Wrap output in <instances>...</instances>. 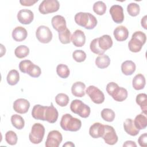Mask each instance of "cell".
<instances>
[{
  "mask_svg": "<svg viewBox=\"0 0 147 147\" xmlns=\"http://www.w3.org/2000/svg\"><path fill=\"white\" fill-rule=\"evenodd\" d=\"M74 20L78 25L89 30L94 29L98 23L96 17L90 13H78L75 14Z\"/></svg>",
  "mask_w": 147,
  "mask_h": 147,
  "instance_id": "obj_1",
  "label": "cell"
},
{
  "mask_svg": "<svg viewBox=\"0 0 147 147\" xmlns=\"http://www.w3.org/2000/svg\"><path fill=\"white\" fill-rule=\"evenodd\" d=\"M60 124L64 130L70 131H77L82 126L81 121L69 114H65L62 116Z\"/></svg>",
  "mask_w": 147,
  "mask_h": 147,
  "instance_id": "obj_2",
  "label": "cell"
},
{
  "mask_svg": "<svg viewBox=\"0 0 147 147\" xmlns=\"http://www.w3.org/2000/svg\"><path fill=\"white\" fill-rule=\"evenodd\" d=\"M106 91L115 101L122 102L127 97V91L125 88L119 87L115 82H110L107 84Z\"/></svg>",
  "mask_w": 147,
  "mask_h": 147,
  "instance_id": "obj_3",
  "label": "cell"
},
{
  "mask_svg": "<svg viewBox=\"0 0 147 147\" xmlns=\"http://www.w3.org/2000/svg\"><path fill=\"white\" fill-rule=\"evenodd\" d=\"M146 40V34L141 31L135 32L128 43L129 50L132 52H140Z\"/></svg>",
  "mask_w": 147,
  "mask_h": 147,
  "instance_id": "obj_4",
  "label": "cell"
},
{
  "mask_svg": "<svg viewBox=\"0 0 147 147\" xmlns=\"http://www.w3.org/2000/svg\"><path fill=\"white\" fill-rule=\"evenodd\" d=\"M70 109L72 113L84 118L88 117L91 113L90 107L79 99H75L72 101Z\"/></svg>",
  "mask_w": 147,
  "mask_h": 147,
  "instance_id": "obj_5",
  "label": "cell"
},
{
  "mask_svg": "<svg viewBox=\"0 0 147 147\" xmlns=\"http://www.w3.org/2000/svg\"><path fill=\"white\" fill-rule=\"evenodd\" d=\"M45 134V127L40 123H35L32 127L29 135L30 141L34 144H38L42 142Z\"/></svg>",
  "mask_w": 147,
  "mask_h": 147,
  "instance_id": "obj_6",
  "label": "cell"
},
{
  "mask_svg": "<svg viewBox=\"0 0 147 147\" xmlns=\"http://www.w3.org/2000/svg\"><path fill=\"white\" fill-rule=\"evenodd\" d=\"M60 3L57 0H44L40 4L38 10L42 14H47L59 10Z\"/></svg>",
  "mask_w": 147,
  "mask_h": 147,
  "instance_id": "obj_7",
  "label": "cell"
},
{
  "mask_svg": "<svg viewBox=\"0 0 147 147\" xmlns=\"http://www.w3.org/2000/svg\"><path fill=\"white\" fill-rule=\"evenodd\" d=\"M86 92L89 96L91 100L96 104H101L105 100V95L103 92L94 86H88L86 90Z\"/></svg>",
  "mask_w": 147,
  "mask_h": 147,
  "instance_id": "obj_8",
  "label": "cell"
},
{
  "mask_svg": "<svg viewBox=\"0 0 147 147\" xmlns=\"http://www.w3.org/2000/svg\"><path fill=\"white\" fill-rule=\"evenodd\" d=\"M36 36L40 42L47 44L52 40V33L48 26L41 25L36 30Z\"/></svg>",
  "mask_w": 147,
  "mask_h": 147,
  "instance_id": "obj_9",
  "label": "cell"
},
{
  "mask_svg": "<svg viewBox=\"0 0 147 147\" xmlns=\"http://www.w3.org/2000/svg\"><path fill=\"white\" fill-rule=\"evenodd\" d=\"M105 130L102 136L105 143L113 145L115 144L118 141V136L116 134L115 129L113 127L110 125H104Z\"/></svg>",
  "mask_w": 147,
  "mask_h": 147,
  "instance_id": "obj_10",
  "label": "cell"
},
{
  "mask_svg": "<svg viewBox=\"0 0 147 147\" xmlns=\"http://www.w3.org/2000/svg\"><path fill=\"white\" fill-rule=\"evenodd\" d=\"M63 140V137L58 130H52L49 132L45 141L46 147H58Z\"/></svg>",
  "mask_w": 147,
  "mask_h": 147,
  "instance_id": "obj_11",
  "label": "cell"
},
{
  "mask_svg": "<svg viewBox=\"0 0 147 147\" xmlns=\"http://www.w3.org/2000/svg\"><path fill=\"white\" fill-rule=\"evenodd\" d=\"M110 13L113 20L117 24H121L124 20L123 7L119 5H113L110 9Z\"/></svg>",
  "mask_w": 147,
  "mask_h": 147,
  "instance_id": "obj_12",
  "label": "cell"
},
{
  "mask_svg": "<svg viewBox=\"0 0 147 147\" xmlns=\"http://www.w3.org/2000/svg\"><path fill=\"white\" fill-rule=\"evenodd\" d=\"M30 107L29 102L24 98L16 99L13 103L14 110L19 114H25Z\"/></svg>",
  "mask_w": 147,
  "mask_h": 147,
  "instance_id": "obj_13",
  "label": "cell"
},
{
  "mask_svg": "<svg viewBox=\"0 0 147 147\" xmlns=\"http://www.w3.org/2000/svg\"><path fill=\"white\" fill-rule=\"evenodd\" d=\"M34 14L29 9L20 10L17 14V19L18 21L24 25L30 24L33 20Z\"/></svg>",
  "mask_w": 147,
  "mask_h": 147,
  "instance_id": "obj_14",
  "label": "cell"
},
{
  "mask_svg": "<svg viewBox=\"0 0 147 147\" xmlns=\"http://www.w3.org/2000/svg\"><path fill=\"white\" fill-rule=\"evenodd\" d=\"M58 116V111L52 103L49 106H46L44 113V121H47L50 123H54L57 121Z\"/></svg>",
  "mask_w": 147,
  "mask_h": 147,
  "instance_id": "obj_15",
  "label": "cell"
},
{
  "mask_svg": "<svg viewBox=\"0 0 147 147\" xmlns=\"http://www.w3.org/2000/svg\"><path fill=\"white\" fill-rule=\"evenodd\" d=\"M71 40L75 47H82L86 42V36L82 30L77 29L71 36Z\"/></svg>",
  "mask_w": 147,
  "mask_h": 147,
  "instance_id": "obj_16",
  "label": "cell"
},
{
  "mask_svg": "<svg viewBox=\"0 0 147 147\" xmlns=\"http://www.w3.org/2000/svg\"><path fill=\"white\" fill-rule=\"evenodd\" d=\"M104 125L99 122L93 123L89 129V134L94 138L102 137L104 133Z\"/></svg>",
  "mask_w": 147,
  "mask_h": 147,
  "instance_id": "obj_17",
  "label": "cell"
},
{
  "mask_svg": "<svg viewBox=\"0 0 147 147\" xmlns=\"http://www.w3.org/2000/svg\"><path fill=\"white\" fill-rule=\"evenodd\" d=\"M51 23L53 29L58 32L67 28L66 21L64 17L61 16L56 15L53 16L52 18Z\"/></svg>",
  "mask_w": 147,
  "mask_h": 147,
  "instance_id": "obj_18",
  "label": "cell"
},
{
  "mask_svg": "<svg viewBox=\"0 0 147 147\" xmlns=\"http://www.w3.org/2000/svg\"><path fill=\"white\" fill-rule=\"evenodd\" d=\"M113 34L116 40L118 41H123L128 38L129 31L125 26L121 25L117 26L114 29Z\"/></svg>",
  "mask_w": 147,
  "mask_h": 147,
  "instance_id": "obj_19",
  "label": "cell"
},
{
  "mask_svg": "<svg viewBox=\"0 0 147 147\" xmlns=\"http://www.w3.org/2000/svg\"><path fill=\"white\" fill-rule=\"evenodd\" d=\"M27 36V30L22 26H17L12 32V37L16 41H22L26 38Z\"/></svg>",
  "mask_w": 147,
  "mask_h": 147,
  "instance_id": "obj_20",
  "label": "cell"
},
{
  "mask_svg": "<svg viewBox=\"0 0 147 147\" xmlns=\"http://www.w3.org/2000/svg\"><path fill=\"white\" fill-rule=\"evenodd\" d=\"M86 85L82 82H75L71 87V92L74 96L76 97H83L85 95Z\"/></svg>",
  "mask_w": 147,
  "mask_h": 147,
  "instance_id": "obj_21",
  "label": "cell"
},
{
  "mask_svg": "<svg viewBox=\"0 0 147 147\" xmlns=\"http://www.w3.org/2000/svg\"><path fill=\"white\" fill-rule=\"evenodd\" d=\"M123 127L125 131L131 136H137L140 131V130L136 127L134 121L130 118H127L125 121L123 122Z\"/></svg>",
  "mask_w": 147,
  "mask_h": 147,
  "instance_id": "obj_22",
  "label": "cell"
},
{
  "mask_svg": "<svg viewBox=\"0 0 147 147\" xmlns=\"http://www.w3.org/2000/svg\"><path fill=\"white\" fill-rule=\"evenodd\" d=\"M98 45L105 52L113 46L111 37L108 34H105L98 38Z\"/></svg>",
  "mask_w": 147,
  "mask_h": 147,
  "instance_id": "obj_23",
  "label": "cell"
},
{
  "mask_svg": "<svg viewBox=\"0 0 147 147\" xmlns=\"http://www.w3.org/2000/svg\"><path fill=\"white\" fill-rule=\"evenodd\" d=\"M136 64L131 60H126L121 64V71L122 73L127 76L131 75L136 71Z\"/></svg>",
  "mask_w": 147,
  "mask_h": 147,
  "instance_id": "obj_24",
  "label": "cell"
},
{
  "mask_svg": "<svg viewBox=\"0 0 147 147\" xmlns=\"http://www.w3.org/2000/svg\"><path fill=\"white\" fill-rule=\"evenodd\" d=\"M146 84V80L145 76L141 74H138L136 75L132 80V86L136 90H140L144 88Z\"/></svg>",
  "mask_w": 147,
  "mask_h": 147,
  "instance_id": "obj_25",
  "label": "cell"
},
{
  "mask_svg": "<svg viewBox=\"0 0 147 147\" xmlns=\"http://www.w3.org/2000/svg\"><path fill=\"white\" fill-rule=\"evenodd\" d=\"M46 106L40 105H36L33 107L32 115L35 119L44 121V113Z\"/></svg>",
  "mask_w": 147,
  "mask_h": 147,
  "instance_id": "obj_26",
  "label": "cell"
},
{
  "mask_svg": "<svg viewBox=\"0 0 147 147\" xmlns=\"http://www.w3.org/2000/svg\"><path fill=\"white\" fill-rule=\"evenodd\" d=\"M110 64V59L109 57L105 54L100 55L98 56L95 60L96 65L100 69L106 68Z\"/></svg>",
  "mask_w": 147,
  "mask_h": 147,
  "instance_id": "obj_27",
  "label": "cell"
},
{
  "mask_svg": "<svg viewBox=\"0 0 147 147\" xmlns=\"http://www.w3.org/2000/svg\"><path fill=\"white\" fill-rule=\"evenodd\" d=\"M136 103L140 106L142 113L146 115L147 113V95L145 93H141L137 95Z\"/></svg>",
  "mask_w": 147,
  "mask_h": 147,
  "instance_id": "obj_28",
  "label": "cell"
},
{
  "mask_svg": "<svg viewBox=\"0 0 147 147\" xmlns=\"http://www.w3.org/2000/svg\"><path fill=\"white\" fill-rule=\"evenodd\" d=\"M134 123L138 129L143 130L147 126V118L144 114H140L135 117Z\"/></svg>",
  "mask_w": 147,
  "mask_h": 147,
  "instance_id": "obj_29",
  "label": "cell"
},
{
  "mask_svg": "<svg viewBox=\"0 0 147 147\" xmlns=\"http://www.w3.org/2000/svg\"><path fill=\"white\" fill-rule=\"evenodd\" d=\"M7 82L10 86H14L20 80V74L16 69L10 70L7 75Z\"/></svg>",
  "mask_w": 147,
  "mask_h": 147,
  "instance_id": "obj_30",
  "label": "cell"
},
{
  "mask_svg": "<svg viewBox=\"0 0 147 147\" xmlns=\"http://www.w3.org/2000/svg\"><path fill=\"white\" fill-rule=\"evenodd\" d=\"M11 122L12 125L18 130L22 129L25 126L24 119L18 114H14L11 117Z\"/></svg>",
  "mask_w": 147,
  "mask_h": 147,
  "instance_id": "obj_31",
  "label": "cell"
},
{
  "mask_svg": "<svg viewBox=\"0 0 147 147\" xmlns=\"http://www.w3.org/2000/svg\"><path fill=\"white\" fill-rule=\"evenodd\" d=\"M59 39L60 41L63 44H69L71 42V34L70 30L67 28L59 32Z\"/></svg>",
  "mask_w": 147,
  "mask_h": 147,
  "instance_id": "obj_32",
  "label": "cell"
},
{
  "mask_svg": "<svg viewBox=\"0 0 147 147\" xmlns=\"http://www.w3.org/2000/svg\"><path fill=\"white\" fill-rule=\"evenodd\" d=\"M29 53V49L28 47L21 45L17 47L14 50L16 56L19 59H22L26 57Z\"/></svg>",
  "mask_w": 147,
  "mask_h": 147,
  "instance_id": "obj_33",
  "label": "cell"
},
{
  "mask_svg": "<svg viewBox=\"0 0 147 147\" xmlns=\"http://www.w3.org/2000/svg\"><path fill=\"white\" fill-rule=\"evenodd\" d=\"M56 72L59 76L65 79L69 76L70 71L67 65L63 64H60L56 67Z\"/></svg>",
  "mask_w": 147,
  "mask_h": 147,
  "instance_id": "obj_34",
  "label": "cell"
},
{
  "mask_svg": "<svg viewBox=\"0 0 147 147\" xmlns=\"http://www.w3.org/2000/svg\"><path fill=\"white\" fill-rule=\"evenodd\" d=\"M102 119L107 122H112L114 121L115 114L114 111L110 109H103L100 113Z\"/></svg>",
  "mask_w": 147,
  "mask_h": 147,
  "instance_id": "obj_35",
  "label": "cell"
},
{
  "mask_svg": "<svg viewBox=\"0 0 147 147\" xmlns=\"http://www.w3.org/2000/svg\"><path fill=\"white\" fill-rule=\"evenodd\" d=\"M93 11L98 15H103L106 11V5L102 1H97L93 5Z\"/></svg>",
  "mask_w": 147,
  "mask_h": 147,
  "instance_id": "obj_36",
  "label": "cell"
},
{
  "mask_svg": "<svg viewBox=\"0 0 147 147\" xmlns=\"http://www.w3.org/2000/svg\"><path fill=\"white\" fill-rule=\"evenodd\" d=\"M69 100L68 96L64 93H59L55 96L56 103L61 107L66 106Z\"/></svg>",
  "mask_w": 147,
  "mask_h": 147,
  "instance_id": "obj_37",
  "label": "cell"
},
{
  "mask_svg": "<svg viewBox=\"0 0 147 147\" xmlns=\"http://www.w3.org/2000/svg\"><path fill=\"white\" fill-rule=\"evenodd\" d=\"M5 140L8 144L10 145H14L17 142L18 137L14 131L9 130L5 134Z\"/></svg>",
  "mask_w": 147,
  "mask_h": 147,
  "instance_id": "obj_38",
  "label": "cell"
},
{
  "mask_svg": "<svg viewBox=\"0 0 147 147\" xmlns=\"http://www.w3.org/2000/svg\"><path fill=\"white\" fill-rule=\"evenodd\" d=\"M127 11L129 14L132 17L138 16L140 11L139 5L136 3H130L127 6Z\"/></svg>",
  "mask_w": 147,
  "mask_h": 147,
  "instance_id": "obj_39",
  "label": "cell"
},
{
  "mask_svg": "<svg viewBox=\"0 0 147 147\" xmlns=\"http://www.w3.org/2000/svg\"><path fill=\"white\" fill-rule=\"evenodd\" d=\"M26 74L32 78H38L41 74V70L38 65L32 63L30 65Z\"/></svg>",
  "mask_w": 147,
  "mask_h": 147,
  "instance_id": "obj_40",
  "label": "cell"
},
{
  "mask_svg": "<svg viewBox=\"0 0 147 147\" xmlns=\"http://www.w3.org/2000/svg\"><path fill=\"white\" fill-rule=\"evenodd\" d=\"M90 48L93 53L99 55L104 54L105 53V51L102 50L98 45V38H94L92 40L90 45Z\"/></svg>",
  "mask_w": 147,
  "mask_h": 147,
  "instance_id": "obj_41",
  "label": "cell"
},
{
  "mask_svg": "<svg viewBox=\"0 0 147 147\" xmlns=\"http://www.w3.org/2000/svg\"><path fill=\"white\" fill-rule=\"evenodd\" d=\"M73 59L78 63L84 61L86 59V53L82 50H75L72 53Z\"/></svg>",
  "mask_w": 147,
  "mask_h": 147,
  "instance_id": "obj_42",
  "label": "cell"
},
{
  "mask_svg": "<svg viewBox=\"0 0 147 147\" xmlns=\"http://www.w3.org/2000/svg\"><path fill=\"white\" fill-rule=\"evenodd\" d=\"M33 63L29 60H24L21 61L19 64V69L22 73H27L30 65Z\"/></svg>",
  "mask_w": 147,
  "mask_h": 147,
  "instance_id": "obj_43",
  "label": "cell"
},
{
  "mask_svg": "<svg viewBox=\"0 0 147 147\" xmlns=\"http://www.w3.org/2000/svg\"><path fill=\"white\" fill-rule=\"evenodd\" d=\"M138 142L141 146L145 147L147 146V134L146 133L140 136L138 139Z\"/></svg>",
  "mask_w": 147,
  "mask_h": 147,
  "instance_id": "obj_44",
  "label": "cell"
},
{
  "mask_svg": "<svg viewBox=\"0 0 147 147\" xmlns=\"http://www.w3.org/2000/svg\"><path fill=\"white\" fill-rule=\"evenodd\" d=\"M38 0L36 1H32V0H23V1H20V3L22 6H30L33 5L35 3L37 2Z\"/></svg>",
  "mask_w": 147,
  "mask_h": 147,
  "instance_id": "obj_45",
  "label": "cell"
},
{
  "mask_svg": "<svg viewBox=\"0 0 147 147\" xmlns=\"http://www.w3.org/2000/svg\"><path fill=\"white\" fill-rule=\"evenodd\" d=\"M123 146H131V147H136L137 145L134 141H126L123 144Z\"/></svg>",
  "mask_w": 147,
  "mask_h": 147,
  "instance_id": "obj_46",
  "label": "cell"
},
{
  "mask_svg": "<svg viewBox=\"0 0 147 147\" xmlns=\"http://www.w3.org/2000/svg\"><path fill=\"white\" fill-rule=\"evenodd\" d=\"M146 19H147V16H145L144 17L142 18L141 19V26L145 29H147V25H146Z\"/></svg>",
  "mask_w": 147,
  "mask_h": 147,
  "instance_id": "obj_47",
  "label": "cell"
},
{
  "mask_svg": "<svg viewBox=\"0 0 147 147\" xmlns=\"http://www.w3.org/2000/svg\"><path fill=\"white\" fill-rule=\"evenodd\" d=\"M63 147H65V146H67V147H74L75 146V145L74 143H72V142L71 141H67L63 145Z\"/></svg>",
  "mask_w": 147,
  "mask_h": 147,
  "instance_id": "obj_48",
  "label": "cell"
}]
</instances>
